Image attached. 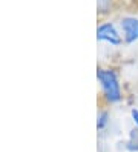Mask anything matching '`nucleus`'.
Masks as SVG:
<instances>
[{
  "instance_id": "1",
  "label": "nucleus",
  "mask_w": 138,
  "mask_h": 152,
  "mask_svg": "<svg viewBox=\"0 0 138 152\" xmlns=\"http://www.w3.org/2000/svg\"><path fill=\"white\" fill-rule=\"evenodd\" d=\"M97 78L101 85L106 100L110 103H117L121 100V88L118 83V77L112 69H98Z\"/></svg>"
},
{
  "instance_id": "2",
  "label": "nucleus",
  "mask_w": 138,
  "mask_h": 152,
  "mask_svg": "<svg viewBox=\"0 0 138 152\" xmlns=\"http://www.w3.org/2000/svg\"><path fill=\"white\" fill-rule=\"evenodd\" d=\"M97 40L106 42V43H110V45L118 46V45L121 43V35H120L117 26L114 23L104 22V23H101L97 28Z\"/></svg>"
},
{
  "instance_id": "3",
  "label": "nucleus",
  "mask_w": 138,
  "mask_h": 152,
  "mask_svg": "<svg viewBox=\"0 0 138 152\" xmlns=\"http://www.w3.org/2000/svg\"><path fill=\"white\" fill-rule=\"evenodd\" d=\"M120 26H121L126 43H135L138 40V17L126 15L120 22Z\"/></svg>"
},
{
  "instance_id": "4",
  "label": "nucleus",
  "mask_w": 138,
  "mask_h": 152,
  "mask_svg": "<svg viewBox=\"0 0 138 152\" xmlns=\"http://www.w3.org/2000/svg\"><path fill=\"white\" fill-rule=\"evenodd\" d=\"M126 149L131 152H138V128L131 131V137L126 143Z\"/></svg>"
},
{
  "instance_id": "5",
  "label": "nucleus",
  "mask_w": 138,
  "mask_h": 152,
  "mask_svg": "<svg viewBox=\"0 0 138 152\" xmlns=\"http://www.w3.org/2000/svg\"><path fill=\"white\" fill-rule=\"evenodd\" d=\"M107 123H109V114L106 111H100L98 115H97V128L104 129Z\"/></svg>"
},
{
  "instance_id": "6",
  "label": "nucleus",
  "mask_w": 138,
  "mask_h": 152,
  "mask_svg": "<svg viewBox=\"0 0 138 152\" xmlns=\"http://www.w3.org/2000/svg\"><path fill=\"white\" fill-rule=\"evenodd\" d=\"M97 3H98V11L104 12V11H107V8L110 5V0H97Z\"/></svg>"
},
{
  "instance_id": "7",
  "label": "nucleus",
  "mask_w": 138,
  "mask_h": 152,
  "mask_svg": "<svg viewBox=\"0 0 138 152\" xmlns=\"http://www.w3.org/2000/svg\"><path fill=\"white\" fill-rule=\"evenodd\" d=\"M131 115H132V120H134V123H135V126L138 128V109L134 108V109L131 111Z\"/></svg>"
}]
</instances>
